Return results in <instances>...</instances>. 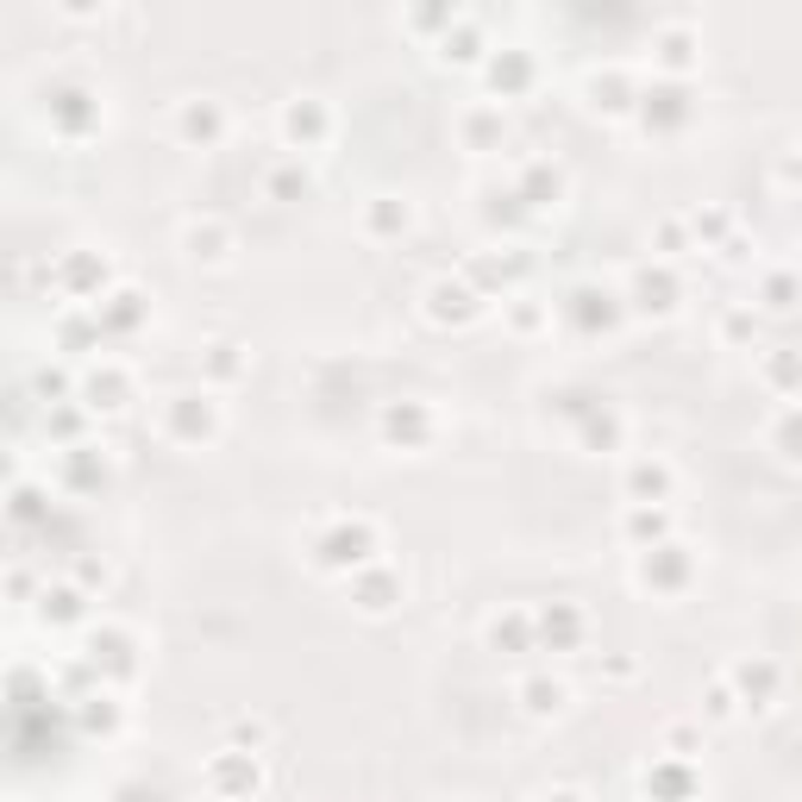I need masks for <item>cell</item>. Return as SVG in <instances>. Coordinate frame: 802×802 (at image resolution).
<instances>
[{
  "instance_id": "cell-1",
  "label": "cell",
  "mask_w": 802,
  "mask_h": 802,
  "mask_svg": "<svg viewBox=\"0 0 802 802\" xmlns=\"http://www.w3.org/2000/svg\"><path fill=\"white\" fill-rule=\"evenodd\" d=\"M163 432H170L177 446H207L220 432V402L214 395H195V389L170 395V402H163Z\"/></svg>"
},
{
  "instance_id": "cell-2",
  "label": "cell",
  "mask_w": 802,
  "mask_h": 802,
  "mask_svg": "<svg viewBox=\"0 0 802 802\" xmlns=\"http://www.w3.org/2000/svg\"><path fill=\"white\" fill-rule=\"evenodd\" d=\"M376 552V527L371 521H333V539H320L313 546V558L327 570H339V565H364Z\"/></svg>"
},
{
  "instance_id": "cell-3",
  "label": "cell",
  "mask_w": 802,
  "mask_h": 802,
  "mask_svg": "<svg viewBox=\"0 0 802 802\" xmlns=\"http://www.w3.org/2000/svg\"><path fill=\"white\" fill-rule=\"evenodd\" d=\"M177 132H182V145H214L220 132H226V114H220V100H207V95H195V100H182L177 107Z\"/></svg>"
},
{
  "instance_id": "cell-4",
  "label": "cell",
  "mask_w": 802,
  "mask_h": 802,
  "mask_svg": "<svg viewBox=\"0 0 802 802\" xmlns=\"http://www.w3.org/2000/svg\"><path fill=\"white\" fill-rule=\"evenodd\" d=\"M182 245H189V257H195V264H226V257H233V233H226L220 220H189Z\"/></svg>"
},
{
  "instance_id": "cell-5",
  "label": "cell",
  "mask_w": 802,
  "mask_h": 802,
  "mask_svg": "<svg viewBox=\"0 0 802 802\" xmlns=\"http://www.w3.org/2000/svg\"><path fill=\"white\" fill-rule=\"evenodd\" d=\"M126 402V371L119 364H100V371L82 376V408H119Z\"/></svg>"
},
{
  "instance_id": "cell-6",
  "label": "cell",
  "mask_w": 802,
  "mask_h": 802,
  "mask_svg": "<svg viewBox=\"0 0 802 802\" xmlns=\"http://www.w3.org/2000/svg\"><path fill=\"white\" fill-rule=\"evenodd\" d=\"M282 132H289L295 145H301V151H308L313 138L327 132V114H320V100H295L289 114H282Z\"/></svg>"
},
{
  "instance_id": "cell-7",
  "label": "cell",
  "mask_w": 802,
  "mask_h": 802,
  "mask_svg": "<svg viewBox=\"0 0 802 802\" xmlns=\"http://www.w3.org/2000/svg\"><path fill=\"white\" fill-rule=\"evenodd\" d=\"M521 703H527V715L546 721V715L565 708V684H552V677H527V684H521Z\"/></svg>"
},
{
  "instance_id": "cell-8",
  "label": "cell",
  "mask_w": 802,
  "mask_h": 802,
  "mask_svg": "<svg viewBox=\"0 0 802 802\" xmlns=\"http://www.w3.org/2000/svg\"><path fill=\"white\" fill-rule=\"evenodd\" d=\"M734 684H740V696L752 708H764V703H771V689H778V671H771V665H740V671H734Z\"/></svg>"
},
{
  "instance_id": "cell-9",
  "label": "cell",
  "mask_w": 802,
  "mask_h": 802,
  "mask_svg": "<svg viewBox=\"0 0 802 802\" xmlns=\"http://www.w3.org/2000/svg\"><path fill=\"white\" fill-rule=\"evenodd\" d=\"M627 490H633V502H652V509H659L665 490H671V470L665 464H633V483H627Z\"/></svg>"
},
{
  "instance_id": "cell-10",
  "label": "cell",
  "mask_w": 802,
  "mask_h": 802,
  "mask_svg": "<svg viewBox=\"0 0 802 802\" xmlns=\"http://www.w3.org/2000/svg\"><path fill=\"white\" fill-rule=\"evenodd\" d=\"M539 633H546L552 646H570V640L584 633V614H577V608H546V614H539Z\"/></svg>"
},
{
  "instance_id": "cell-11",
  "label": "cell",
  "mask_w": 802,
  "mask_h": 802,
  "mask_svg": "<svg viewBox=\"0 0 802 802\" xmlns=\"http://www.w3.org/2000/svg\"><path fill=\"white\" fill-rule=\"evenodd\" d=\"M238 371H245L238 345H226V339H220V345H207V376H214V383H233Z\"/></svg>"
},
{
  "instance_id": "cell-12",
  "label": "cell",
  "mask_w": 802,
  "mask_h": 802,
  "mask_svg": "<svg viewBox=\"0 0 802 802\" xmlns=\"http://www.w3.org/2000/svg\"><path fill=\"white\" fill-rule=\"evenodd\" d=\"M364 220H371V233H402L408 226V201H376Z\"/></svg>"
},
{
  "instance_id": "cell-13",
  "label": "cell",
  "mask_w": 802,
  "mask_h": 802,
  "mask_svg": "<svg viewBox=\"0 0 802 802\" xmlns=\"http://www.w3.org/2000/svg\"><path fill=\"white\" fill-rule=\"evenodd\" d=\"M771 439H778V451H783V458H802V408H790V414H783Z\"/></svg>"
},
{
  "instance_id": "cell-14",
  "label": "cell",
  "mask_w": 802,
  "mask_h": 802,
  "mask_svg": "<svg viewBox=\"0 0 802 802\" xmlns=\"http://www.w3.org/2000/svg\"><path fill=\"white\" fill-rule=\"evenodd\" d=\"M652 790H665V796H689V771H671V764H659V778L646 771V796Z\"/></svg>"
},
{
  "instance_id": "cell-15",
  "label": "cell",
  "mask_w": 802,
  "mask_h": 802,
  "mask_svg": "<svg viewBox=\"0 0 802 802\" xmlns=\"http://www.w3.org/2000/svg\"><path fill=\"white\" fill-rule=\"evenodd\" d=\"M502 640H527V614H509V621H490V646H502Z\"/></svg>"
},
{
  "instance_id": "cell-16",
  "label": "cell",
  "mask_w": 802,
  "mask_h": 802,
  "mask_svg": "<svg viewBox=\"0 0 802 802\" xmlns=\"http://www.w3.org/2000/svg\"><path fill=\"white\" fill-rule=\"evenodd\" d=\"M539 802H584V796H577V790H546Z\"/></svg>"
}]
</instances>
